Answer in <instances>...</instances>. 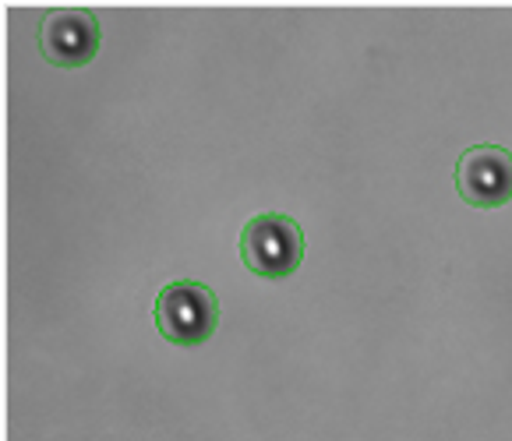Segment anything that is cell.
<instances>
[{"label": "cell", "instance_id": "obj_3", "mask_svg": "<svg viewBox=\"0 0 512 441\" xmlns=\"http://www.w3.org/2000/svg\"><path fill=\"white\" fill-rule=\"evenodd\" d=\"M103 46L99 18L85 8L46 11L39 25V53L53 68H85Z\"/></svg>", "mask_w": 512, "mask_h": 441}, {"label": "cell", "instance_id": "obj_4", "mask_svg": "<svg viewBox=\"0 0 512 441\" xmlns=\"http://www.w3.org/2000/svg\"><path fill=\"white\" fill-rule=\"evenodd\" d=\"M456 191L474 209H502L512 202V152L502 145H474L456 163Z\"/></svg>", "mask_w": 512, "mask_h": 441}, {"label": "cell", "instance_id": "obj_1", "mask_svg": "<svg viewBox=\"0 0 512 441\" xmlns=\"http://www.w3.org/2000/svg\"><path fill=\"white\" fill-rule=\"evenodd\" d=\"M156 329L174 346H202L219 329V300L205 283L177 279L156 297Z\"/></svg>", "mask_w": 512, "mask_h": 441}, {"label": "cell", "instance_id": "obj_2", "mask_svg": "<svg viewBox=\"0 0 512 441\" xmlns=\"http://www.w3.org/2000/svg\"><path fill=\"white\" fill-rule=\"evenodd\" d=\"M241 262L262 279H287L304 262V230L287 212H262L241 230Z\"/></svg>", "mask_w": 512, "mask_h": 441}]
</instances>
